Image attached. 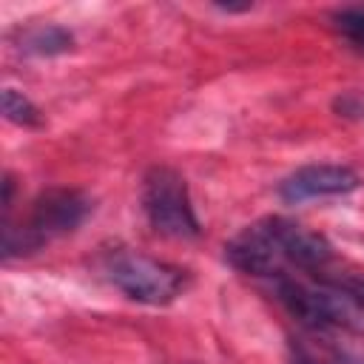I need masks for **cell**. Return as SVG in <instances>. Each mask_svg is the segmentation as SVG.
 I'll list each match as a JSON object with an SVG mask.
<instances>
[{"instance_id": "obj_14", "label": "cell", "mask_w": 364, "mask_h": 364, "mask_svg": "<svg viewBox=\"0 0 364 364\" xmlns=\"http://www.w3.org/2000/svg\"><path fill=\"white\" fill-rule=\"evenodd\" d=\"M293 364H316V361H313L301 347H293Z\"/></svg>"}, {"instance_id": "obj_7", "label": "cell", "mask_w": 364, "mask_h": 364, "mask_svg": "<svg viewBox=\"0 0 364 364\" xmlns=\"http://www.w3.org/2000/svg\"><path fill=\"white\" fill-rule=\"evenodd\" d=\"M361 185V176L350 165H304L293 171L282 185L279 193L284 202H304V199H324V196H344Z\"/></svg>"}, {"instance_id": "obj_13", "label": "cell", "mask_w": 364, "mask_h": 364, "mask_svg": "<svg viewBox=\"0 0 364 364\" xmlns=\"http://www.w3.org/2000/svg\"><path fill=\"white\" fill-rule=\"evenodd\" d=\"M336 364H364V355H355V353H347V350H338L333 355Z\"/></svg>"}, {"instance_id": "obj_6", "label": "cell", "mask_w": 364, "mask_h": 364, "mask_svg": "<svg viewBox=\"0 0 364 364\" xmlns=\"http://www.w3.org/2000/svg\"><path fill=\"white\" fill-rule=\"evenodd\" d=\"M267 219H270V228H273V236H276L284 264L307 273L310 279L330 270L333 247L321 233H316L293 219H284V216H267Z\"/></svg>"}, {"instance_id": "obj_8", "label": "cell", "mask_w": 364, "mask_h": 364, "mask_svg": "<svg viewBox=\"0 0 364 364\" xmlns=\"http://www.w3.org/2000/svg\"><path fill=\"white\" fill-rule=\"evenodd\" d=\"M71 43H74V37H71V31H65L63 26H34V28H28L23 37H20V48L26 51V54H37V57H54V54H63V51H68L71 48Z\"/></svg>"}, {"instance_id": "obj_1", "label": "cell", "mask_w": 364, "mask_h": 364, "mask_svg": "<svg viewBox=\"0 0 364 364\" xmlns=\"http://www.w3.org/2000/svg\"><path fill=\"white\" fill-rule=\"evenodd\" d=\"M91 213V199L74 188H48L31 202L23 225H3V259L28 256L57 236L77 230Z\"/></svg>"}, {"instance_id": "obj_3", "label": "cell", "mask_w": 364, "mask_h": 364, "mask_svg": "<svg viewBox=\"0 0 364 364\" xmlns=\"http://www.w3.org/2000/svg\"><path fill=\"white\" fill-rule=\"evenodd\" d=\"M273 290L284 310L307 330H364V316L341 293L316 279L304 282L290 273H282L273 279Z\"/></svg>"}, {"instance_id": "obj_5", "label": "cell", "mask_w": 364, "mask_h": 364, "mask_svg": "<svg viewBox=\"0 0 364 364\" xmlns=\"http://www.w3.org/2000/svg\"><path fill=\"white\" fill-rule=\"evenodd\" d=\"M225 259L247 276H259V279H276L284 273V262L270 228V219H259L253 225H247L245 230H239L228 245H225Z\"/></svg>"}, {"instance_id": "obj_11", "label": "cell", "mask_w": 364, "mask_h": 364, "mask_svg": "<svg viewBox=\"0 0 364 364\" xmlns=\"http://www.w3.org/2000/svg\"><path fill=\"white\" fill-rule=\"evenodd\" d=\"M333 26L358 54H364V6H350V9L333 11Z\"/></svg>"}, {"instance_id": "obj_12", "label": "cell", "mask_w": 364, "mask_h": 364, "mask_svg": "<svg viewBox=\"0 0 364 364\" xmlns=\"http://www.w3.org/2000/svg\"><path fill=\"white\" fill-rule=\"evenodd\" d=\"M336 111L338 117L347 119H364V91H344L341 97H336Z\"/></svg>"}, {"instance_id": "obj_4", "label": "cell", "mask_w": 364, "mask_h": 364, "mask_svg": "<svg viewBox=\"0 0 364 364\" xmlns=\"http://www.w3.org/2000/svg\"><path fill=\"white\" fill-rule=\"evenodd\" d=\"M142 210L148 225L168 239H196L199 219L191 205L188 182L179 171L156 165L142 179Z\"/></svg>"}, {"instance_id": "obj_2", "label": "cell", "mask_w": 364, "mask_h": 364, "mask_svg": "<svg viewBox=\"0 0 364 364\" xmlns=\"http://www.w3.org/2000/svg\"><path fill=\"white\" fill-rule=\"evenodd\" d=\"M102 273L119 293H125L139 304H154V307L173 301L188 284V273L182 267L128 247L108 250L102 259Z\"/></svg>"}, {"instance_id": "obj_9", "label": "cell", "mask_w": 364, "mask_h": 364, "mask_svg": "<svg viewBox=\"0 0 364 364\" xmlns=\"http://www.w3.org/2000/svg\"><path fill=\"white\" fill-rule=\"evenodd\" d=\"M3 114H6L9 122L23 125V128H40L43 125L40 108L26 94H20L17 88H6L3 91Z\"/></svg>"}, {"instance_id": "obj_10", "label": "cell", "mask_w": 364, "mask_h": 364, "mask_svg": "<svg viewBox=\"0 0 364 364\" xmlns=\"http://www.w3.org/2000/svg\"><path fill=\"white\" fill-rule=\"evenodd\" d=\"M316 282H321V284H327V287H333L336 293H341L361 316H364V276H358V273H336V270H327V273H321V276H316Z\"/></svg>"}]
</instances>
